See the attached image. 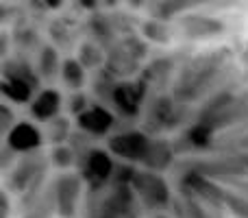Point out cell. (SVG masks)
<instances>
[{
	"label": "cell",
	"instance_id": "obj_5",
	"mask_svg": "<svg viewBox=\"0 0 248 218\" xmlns=\"http://www.w3.org/2000/svg\"><path fill=\"white\" fill-rule=\"evenodd\" d=\"M146 94L144 81H122L116 83L111 90V101L122 116H137L141 107V101Z\"/></svg>",
	"mask_w": 248,
	"mask_h": 218
},
{
	"label": "cell",
	"instance_id": "obj_12",
	"mask_svg": "<svg viewBox=\"0 0 248 218\" xmlns=\"http://www.w3.org/2000/svg\"><path fill=\"white\" fill-rule=\"evenodd\" d=\"M0 92H2V96L9 103H16V105L31 103V96H33V87L31 85L17 81V79H7V77H2V81H0Z\"/></svg>",
	"mask_w": 248,
	"mask_h": 218
},
{
	"label": "cell",
	"instance_id": "obj_20",
	"mask_svg": "<svg viewBox=\"0 0 248 218\" xmlns=\"http://www.w3.org/2000/svg\"><path fill=\"white\" fill-rule=\"evenodd\" d=\"M0 114H2V131H4V135H7V133L13 129V124H11V111H9L7 105H2V107H0Z\"/></svg>",
	"mask_w": 248,
	"mask_h": 218
},
{
	"label": "cell",
	"instance_id": "obj_2",
	"mask_svg": "<svg viewBox=\"0 0 248 218\" xmlns=\"http://www.w3.org/2000/svg\"><path fill=\"white\" fill-rule=\"evenodd\" d=\"M150 137L141 131H126V133H118L111 135L107 142V149L111 155L124 159L131 164H144L146 153L150 149Z\"/></svg>",
	"mask_w": 248,
	"mask_h": 218
},
{
	"label": "cell",
	"instance_id": "obj_3",
	"mask_svg": "<svg viewBox=\"0 0 248 218\" xmlns=\"http://www.w3.org/2000/svg\"><path fill=\"white\" fill-rule=\"evenodd\" d=\"M83 192V179L77 172H65L55 181V207L59 218H74Z\"/></svg>",
	"mask_w": 248,
	"mask_h": 218
},
{
	"label": "cell",
	"instance_id": "obj_1",
	"mask_svg": "<svg viewBox=\"0 0 248 218\" xmlns=\"http://www.w3.org/2000/svg\"><path fill=\"white\" fill-rule=\"evenodd\" d=\"M128 184L146 207H166L170 203V188L159 172L133 170Z\"/></svg>",
	"mask_w": 248,
	"mask_h": 218
},
{
	"label": "cell",
	"instance_id": "obj_13",
	"mask_svg": "<svg viewBox=\"0 0 248 218\" xmlns=\"http://www.w3.org/2000/svg\"><path fill=\"white\" fill-rule=\"evenodd\" d=\"M2 77L7 79H17V81L26 83V85H31L35 90L37 87V74L31 70V66L26 64V61H4L2 66Z\"/></svg>",
	"mask_w": 248,
	"mask_h": 218
},
{
	"label": "cell",
	"instance_id": "obj_19",
	"mask_svg": "<svg viewBox=\"0 0 248 218\" xmlns=\"http://www.w3.org/2000/svg\"><path fill=\"white\" fill-rule=\"evenodd\" d=\"M50 162L55 164L57 168H70L72 166V162H74V153H72V149H70L68 144H59V146H55L52 149V153H50Z\"/></svg>",
	"mask_w": 248,
	"mask_h": 218
},
{
	"label": "cell",
	"instance_id": "obj_17",
	"mask_svg": "<svg viewBox=\"0 0 248 218\" xmlns=\"http://www.w3.org/2000/svg\"><path fill=\"white\" fill-rule=\"evenodd\" d=\"M78 61H81L87 70H92V68H98V66L105 61V57L96 44H83L81 52H78Z\"/></svg>",
	"mask_w": 248,
	"mask_h": 218
},
{
	"label": "cell",
	"instance_id": "obj_18",
	"mask_svg": "<svg viewBox=\"0 0 248 218\" xmlns=\"http://www.w3.org/2000/svg\"><path fill=\"white\" fill-rule=\"evenodd\" d=\"M222 205L229 207V210H231L237 218H248V199H244L242 194H235V192H229V190H224Z\"/></svg>",
	"mask_w": 248,
	"mask_h": 218
},
{
	"label": "cell",
	"instance_id": "obj_16",
	"mask_svg": "<svg viewBox=\"0 0 248 218\" xmlns=\"http://www.w3.org/2000/svg\"><path fill=\"white\" fill-rule=\"evenodd\" d=\"M187 135H189V142H192L196 149H205V146H209L211 137H214V129L207 122H198L189 129Z\"/></svg>",
	"mask_w": 248,
	"mask_h": 218
},
{
	"label": "cell",
	"instance_id": "obj_4",
	"mask_svg": "<svg viewBox=\"0 0 248 218\" xmlns=\"http://www.w3.org/2000/svg\"><path fill=\"white\" fill-rule=\"evenodd\" d=\"M4 142H7V149H11L13 153H33L42 146L44 135L39 131L37 124L29 122V120H20V122L13 124V129L4 135Z\"/></svg>",
	"mask_w": 248,
	"mask_h": 218
},
{
	"label": "cell",
	"instance_id": "obj_11",
	"mask_svg": "<svg viewBox=\"0 0 248 218\" xmlns=\"http://www.w3.org/2000/svg\"><path fill=\"white\" fill-rule=\"evenodd\" d=\"M61 79H63L65 87L78 92L87 83V68L78 61V57H68V59H63V66H61Z\"/></svg>",
	"mask_w": 248,
	"mask_h": 218
},
{
	"label": "cell",
	"instance_id": "obj_8",
	"mask_svg": "<svg viewBox=\"0 0 248 218\" xmlns=\"http://www.w3.org/2000/svg\"><path fill=\"white\" fill-rule=\"evenodd\" d=\"M113 159L107 151L92 149L85 157V172L90 175L92 184H105L113 175Z\"/></svg>",
	"mask_w": 248,
	"mask_h": 218
},
{
	"label": "cell",
	"instance_id": "obj_15",
	"mask_svg": "<svg viewBox=\"0 0 248 218\" xmlns=\"http://www.w3.org/2000/svg\"><path fill=\"white\" fill-rule=\"evenodd\" d=\"M144 35L150 39V42H157V44H168L170 42V26H166L163 22L157 20H146L144 26H141Z\"/></svg>",
	"mask_w": 248,
	"mask_h": 218
},
{
	"label": "cell",
	"instance_id": "obj_9",
	"mask_svg": "<svg viewBox=\"0 0 248 218\" xmlns=\"http://www.w3.org/2000/svg\"><path fill=\"white\" fill-rule=\"evenodd\" d=\"M172 157H174V149L166 140H153L148 153H146L144 168L150 172H161L172 164Z\"/></svg>",
	"mask_w": 248,
	"mask_h": 218
},
{
	"label": "cell",
	"instance_id": "obj_7",
	"mask_svg": "<svg viewBox=\"0 0 248 218\" xmlns=\"http://www.w3.org/2000/svg\"><path fill=\"white\" fill-rule=\"evenodd\" d=\"M113 122H116L113 114L103 105H90L81 116H77L78 129L90 133V135H107Z\"/></svg>",
	"mask_w": 248,
	"mask_h": 218
},
{
	"label": "cell",
	"instance_id": "obj_21",
	"mask_svg": "<svg viewBox=\"0 0 248 218\" xmlns=\"http://www.w3.org/2000/svg\"><path fill=\"white\" fill-rule=\"evenodd\" d=\"M2 218H7L9 216V197H7V192H2Z\"/></svg>",
	"mask_w": 248,
	"mask_h": 218
},
{
	"label": "cell",
	"instance_id": "obj_6",
	"mask_svg": "<svg viewBox=\"0 0 248 218\" xmlns=\"http://www.w3.org/2000/svg\"><path fill=\"white\" fill-rule=\"evenodd\" d=\"M61 92L55 90V87H44V90L37 92L33 101L29 105V111L37 122H52V120L59 118V111H61Z\"/></svg>",
	"mask_w": 248,
	"mask_h": 218
},
{
	"label": "cell",
	"instance_id": "obj_14",
	"mask_svg": "<svg viewBox=\"0 0 248 218\" xmlns=\"http://www.w3.org/2000/svg\"><path fill=\"white\" fill-rule=\"evenodd\" d=\"M61 66H63V61L59 59V52L52 46H44L42 52H39V61H37L39 77L50 79V77H55L57 72L61 74Z\"/></svg>",
	"mask_w": 248,
	"mask_h": 218
},
{
	"label": "cell",
	"instance_id": "obj_10",
	"mask_svg": "<svg viewBox=\"0 0 248 218\" xmlns=\"http://www.w3.org/2000/svg\"><path fill=\"white\" fill-rule=\"evenodd\" d=\"M183 31L187 37H214V35L222 33L224 26H222V22L214 20V17L194 16L183 22Z\"/></svg>",
	"mask_w": 248,
	"mask_h": 218
}]
</instances>
